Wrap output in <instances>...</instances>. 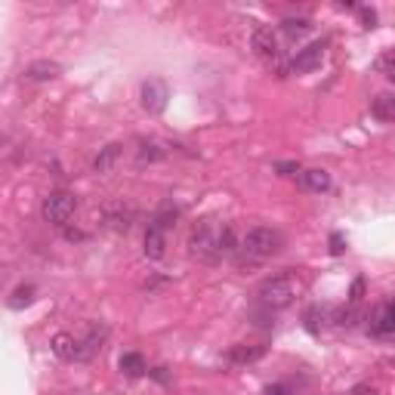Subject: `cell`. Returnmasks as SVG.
<instances>
[{"instance_id":"obj_1","label":"cell","mask_w":395,"mask_h":395,"mask_svg":"<svg viewBox=\"0 0 395 395\" xmlns=\"http://www.w3.org/2000/svg\"><path fill=\"white\" fill-rule=\"evenodd\" d=\"M300 290H303V281H300L297 272H278V275H269L266 281L257 288V297L260 303L269 309V312H281V309L293 306V300L300 297Z\"/></svg>"},{"instance_id":"obj_2","label":"cell","mask_w":395,"mask_h":395,"mask_svg":"<svg viewBox=\"0 0 395 395\" xmlns=\"http://www.w3.org/2000/svg\"><path fill=\"white\" fill-rule=\"evenodd\" d=\"M281 250V235H278L275 229H266V226H257L250 229L244 235V241L238 244V253L235 257H241V262H266L272 260L275 253Z\"/></svg>"},{"instance_id":"obj_3","label":"cell","mask_w":395,"mask_h":395,"mask_svg":"<svg viewBox=\"0 0 395 395\" xmlns=\"http://www.w3.org/2000/svg\"><path fill=\"white\" fill-rule=\"evenodd\" d=\"M216 235H220V222L201 220L189 238V253L204 262H220V257H216Z\"/></svg>"},{"instance_id":"obj_4","label":"cell","mask_w":395,"mask_h":395,"mask_svg":"<svg viewBox=\"0 0 395 395\" xmlns=\"http://www.w3.org/2000/svg\"><path fill=\"white\" fill-rule=\"evenodd\" d=\"M74 210H77V198L68 195V192H53V195H46L43 207H41L43 220L53 222V226H68V220L74 216Z\"/></svg>"},{"instance_id":"obj_5","label":"cell","mask_w":395,"mask_h":395,"mask_svg":"<svg viewBox=\"0 0 395 395\" xmlns=\"http://www.w3.org/2000/svg\"><path fill=\"white\" fill-rule=\"evenodd\" d=\"M368 334L374 340H392V334H395V306L389 303V300H383V303L370 312Z\"/></svg>"},{"instance_id":"obj_6","label":"cell","mask_w":395,"mask_h":395,"mask_svg":"<svg viewBox=\"0 0 395 395\" xmlns=\"http://www.w3.org/2000/svg\"><path fill=\"white\" fill-rule=\"evenodd\" d=\"M139 99H142V108L149 114H164V108L170 102V90H167V83L161 81V77H152V81L142 83Z\"/></svg>"},{"instance_id":"obj_7","label":"cell","mask_w":395,"mask_h":395,"mask_svg":"<svg viewBox=\"0 0 395 395\" xmlns=\"http://www.w3.org/2000/svg\"><path fill=\"white\" fill-rule=\"evenodd\" d=\"M324 50H328V43L324 41H315L309 43L306 50H300L297 56L290 59V72L293 74H306V72H315V68L324 62Z\"/></svg>"},{"instance_id":"obj_8","label":"cell","mask_w":395,"mask_h":395,"mask_svg":"<svg viewBox=\"0 0 395 395\" xmlns=\"http://www.w3.org/2000/svg\"><path fill=\"white\" fill-rule=\"evenodd\" d=\"M250 43H253V50H257L262 59H269V62H275L278 56H281V50H278V41H275V31L269 28V25H257V28H253Z\"/></svg>"},{"instance_id":"obj_9","label":"cell","mask_w":395,"mask_h":395,"mask_svg":"<svg viewBox=\"0 0 395 395\" xmlns=\"http://www.w3.org/2000/svg\"><path fill=\"white\" fill-rule=\"evenodd\" d=\"M105 337H108V328H105V324H93L90 334L83 337V340H77V361H90L93 355L102 349Z\"/></svg>"},{"instance_id":"obj_10","label":"cell","mask_w":395,"mask_h":395,"mask_svg":"<svg viewBox=\"0 0 395 395\" xmlns=\"http://www.w3.org/2000/svg\"><path fill=\"white\" fill-rule=\"evenodd\" d=\"M62 74V65L59 62H53V59H37V62H31V65L25 68V81L28 83H46V81H56V77Z\"/></svg>"},{"instance_id":"obj_11","label":"cell","mask_w":395,"mask_h":395,"mask_svg":"<svg viewBox=\"0 0 395 395\" xmlns=\"http://www.w3.org/2000/svg\"><path fill=\"white\" fill-rule=\"evenodd\" d=\"M262 355H266V346H232V349L226 352V361L235 368H244V365L260 361Z\"/></svg>"},{"instance_id":"obj_12","label":"cell","mask_w":395,"mask_h":395,"mask_svg":"<svg viewBox=\"0 0 395 395\" xmlns=\"http://www.w3.org/2000/svg\"><path fill=\"white\" fill-rule=\"evenodd\" d=\"M142 253L149 260H161L167 253V232H161L158 226H152L149 222V229H145V247H142Z\"/></svg>"},{"instance_id":"obj_13","label":"cell","mask_w":395,"mask_h":395,"mask_svg":"<svg viewBox=\"0 0 395 395\" xmlns=\"http://www.w3.org/2000/svg\"><path fill=\"white\" fill-rule=\"evenodd\" d=\"M121 149H123L121 142H108L105 149H99V154L93 158V170H96V173H112L118 158H121Z\"/></svg>"},{"instance_id":"obj_14","label":"cell","mask_w":395,"mask_h":395,"mask_svg":"<svg viewBox=\"0 0 395 395\" xmlns=\"http://www.w3.org/2000/svg\"><path fill=\"white\" fill-rule=\"evenodd\" d=\"M300 185H303L306 192H328L330 189V173L328 170H300Z\"/></svg>"},{"instance_id":"obj_15","label":"cell","mask_w":395,"mask_h":395,"mask_svg":"<svg viewBox=\"0 0 395 395\" xmlns=\"http://www.w3.org/2000/svg\"><path fill=\"white\" fill-rule=\"evenodd\" d=\"M50 349L62 361H77V337H72V334H65V330H62V334L53 337Z\"/></svg>"},{"instance_id":"obj_16","label":"cell","mask_w":395,"mask_h":395,"mask_svg":"<svg viewBox=\"0 0 395 395\" xmlns=\"http://www.w3.org/2000/svg\"><path fill=\"white\" fill-rule=\"evenodd\" d=\"M359 321H361V306H355V303L340 306V309H334V312H330V324H337V328L352 330Z\"/></svg>"},{"instance_id":"obj_17","label":"cell","mask_w":395,"mask_h":395,"mask_svg":"<svg viewBox=\"0 0 395 395\" xmlns=\"http://www.w3.org/2000/svg\"><path fill=\"white\" fill-rule=\"evenodd\" d=\"M370 114H374L380 123H389L395 118V96L392 93H380V96L370 102Z\"/></svg>"},{"instance_id":"obj_18","label":"cell","mask_w":395,"mask_h":395,"mask_svg":"<svg viewBox=\"0 0 395 395\" xmlns=\"http://www.w3.org/2000/svg\"><path fill=\"white\" fill-rule=\"evenodd\" d=\"M102 226L108 232H127L130 229V210H123V207H108L105 216H102Z\"/></svg>"},{"instance_id":"obj_19","label":"cell","mask_w":395,"mask_h":395,"mask_svg":"<svg viewBox=\"0 0 395 395\" xmlns=\"http://www.w3.org/2000/svg\"><path fill=\"white\" fill-rule=\"evenodd\" d=\"M118 368H121L127 377H142V374H149V365H145V359H142L139 352H123L121 361H118Z\"/></svg>"},{"instance_id":"obj_20","label":"cell","mask_w":395,"mask_h":395,"mask_svg":"<svg viewBox=\"0 0 395 395\" xmlns=\"http://www.w3.org/2000/svg\"><path fill=\"white\" fill-rule=\"evenodd\" d=\"M167 152L161 149L158 142H139V152H136V164L145 167V164H158V161H164Z\"/></svg>"},{"instance_id":"obj_21","label":"cell","mask_w":395,"mask_h":395,"mask_svg":"<svg viewBox=\"0 0 395 395\" xmlns=\"http://www.w3.org/2000/svg\"><path fill=\"white\" fill-rule=\"evenodd\" d=\"M176 220H180V207H173L167 201V204H161V210L152 216V226H158L161 232H167V229L176 226Z\"/></svg>"},{"instance_id":"obj_22","label":"cell","mask_w":395,"mask_h":395,"mask_svg":"<svg viewBox=\"0 0 395 395\" xmlns=\"http://www.w3.org/2000/svg\"><path fill=\"white\" fill-rule=\"evenodd\" d=\"M281 31H284V37H290V41H300V37H306L309 31H312V22L309 19H284Z\"/></svg>"},{"instance_id":"obj_23","label":"cell","mask_w":395,"mask_h":395,"mask_svg":"<svg viewBox=\"0 0 395 395\" xmlns=\"http://www.w3.org/2000/svg\"><path fill=\"white\" fill-rule=\"evenodd\" d=\"M31 303H34V284H22V288L13 290L10 309H22V306H31Z\"/></svg>"},{"instance_id":"obj_24","label":"cell","mask_w":395,"mask_h":395,"mask_svg":"<svg viewBox=\"0 0 395 395\" xmlns=\"http://www.w3.org/2000/svg\"><path fill=\"white\" fill-rule=\"evenodd\" d=\"M303 321H306V330H309V334H321L324 309H321V306H312V309H309V312L303 315Z\"/></svg>"},{"instance_id":"obj_25","label":"cell","mask_w":395,"mask_h":395,"mask_svg":"<svg viewBox=\"0 0 395 395\" xmlns=\"http://www.w3.org/2000/svg\"><path fill=\"white\" fill-rule=\"evenodd\" d=\"M374 68H377L380 74H386V77H395V68H392V50L380 53V56H377V62H374Z\"/></svg>"},{"instance_id":"obj_26","label":"cell","mask_w":395,"mask_h":395,"mask_svg":"<svg viewBox=\"0 0 395 395\" xmlns=\"http://www.w3.org/2000/svg\"><path fill=\"white\" fill-rule=\"evenodd\" d=\"M346 253V235L343 232H330V257H343Z\"/></svg>"},{"instance_id":"obj_27","label":"cell","mask_w":395,"mask_h":395,"mask_svg":"<svg viewBox=\"0 0 395 395\" xmlns=\"http://www.w3.org/2000/svg\"><path fill=\"white\" fill-rule=\"evenodd\" d=\"M359 19H361V28H368V31L377 28V13L370 10V6H361V10H359Z\"/></svg>"},{"instance_id":"obj_28","label":"cell","mask_w":395,"mask_h":395,"mask_svg":"<svg viewBox=\"0 0 395 395\" xmlns=\"http://www.w3.org/2000/svg\"><path fill=\"white\" fill-rule=\"evenodd\" d=\"M262 395H297V392H293V386H290V383H269Z\"/></svg>"},{"instance_id":"obj_29","label":"cell","mask_w":395,"mask_h":395,"mask_svg":"<svg viewBox=\"0 0 395 395\" xmlns=\"http://www.w3.org/2000/svg\"><path fill=\"white\" fill-rule=\"evenodd\" d=\"M361 297H365V278H355V284H352V293H349V303L361 306Z\"/></svg>"},{"instance_id":"obj_30","label":"cell","mask_w":395,"mask_h":395,"mask_svg":"<svg viewBox=\"0 0 395 395\" xmlns=\"http://www.w3.org/2000/svg\"><path fill=\"white\" fill-rule=\"evenodd\" d=\"M275 170L281 176H293V173H300V164H297V161H284V164H278Z\"/></svg>"},{"instance_id":"obj_31","label":"cell","mask_w":395,"mask_h":395,"mask_svg":"<svg viewBox=\"0 0 395 395\" xmlns=\"http://www.w3.org/2000/svg\"><path fill=\"white\" fill-rule=\"evenodd\" d=\"M149 377H152V380H158L161 386H167V383H170V374H167V368H152V370H149Z\"/></svg>"},{"instance_id":"obj_32","label":"cell","mask_w":395,"mask_h":395,"mask_svg":"<svg viewBox=\"0 0 395 395\" xmlns=\"http://www.w3.org/2000/svg\"><path fill=\"white\" fill-rule=\"evenodd\" d=\"M352 395H380V389H377V386H370V383H359L352 389Z\"/></svg>"},{"instance_id":"obj_33","label":"cell","mask_w":395,"mask_h":395,"mask_svg":"<svg viewBox=\"0 0 395 395\" xmlns=\"http://www.w3.org/2000/svg\"><path fill=\"white\" fill-rule=\"evenodd\" d=\"M65 238H68V241H87V232H81V229H65Z\"/></svg>"},{"instance_id":"obj_34","label":"cell","mask_w":395,"mask_h":395,"mask_svg":"<svg viewBox=\"0 0 395 395\" xmlns=\"http://www.w3.org/2000/svg\"><path fill=\"white\" fill-rule=\"evenodd\" d=\"M161 284H167V278H152V281H145V290H154V288H161Z\"/></svg>"}]
</instances>
